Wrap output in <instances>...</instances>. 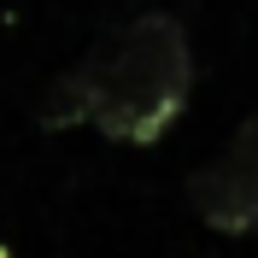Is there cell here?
Listing matches in <instances>:
<instances>
[{"instance_id": "1", "label": "cell", "mask_w": 258, "mask_h": 258, "mask_svg": "<svg viewBox=\"0 0 258 258\" xmlns=\"http://www.w3.org/2000/svg\"><path fill=\"white\" fill-rule=\"evenodd\" d=\"M188 88H194V47L182 18L141 12L100 53H88L53 82L41 117L94 123L117 147H159L188 106Z\"/></svg>"}, {"instance_id": "2", "label": "cell", "mask_w": 258, "mask_h": 258, "mask_svg": "<svg viewBox=\"0 0 258 258\" xmlns=\"http://www.w3.org/2000/svg\"><path fill=\"white\" fill-rule=\"evenodd\" d=\"M188 206L211 235H258V112L229 135L217 159L188 176Z\"/></svg>"}]
</instances>
